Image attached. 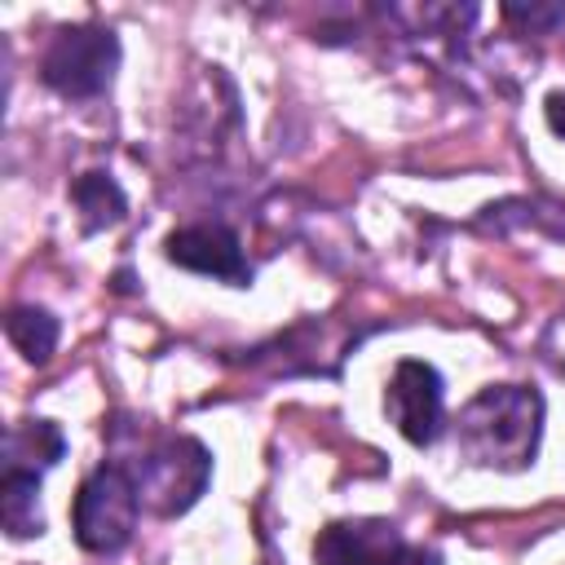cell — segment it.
<instances>
[{"mask_svg": "<svg viewBox=\"0 0 565 565\" xmlns=\"http://www.w3.org/2000/svg\"><path fill=\"white\" fill-rule=\"evenodd\" d=\"M384 565H441V552L437 547H424V543H406L393 561H384Z\"/></svg>", "mask_w": 565, "mask_h": 565, "instance_id": "13", "label": "cell"}, {"mask_svg": "<svg viewBox=\"0 0 565 565\" xmlns=\"http://www.w3.org/2000/svg\"><path fill=\"white\" fill-rule=\"evenodd\" d=\"M406 547V534L384 516H349L331 521L313 539L318 565H384Z\"/></svg>", "mask_w": 565, "mask_h": 565, "instance_id": "7", "label": "cell"}, {"mask_svg": "<svg viewBox=\"0 0 565 565\" xmlns=\"http://www.w3.org/2000/svg\"><path fill=\"white\" fill-rule=\"evenodd\" d=\"M0 521L13 539H31V534L44 530L40 477L35 472H4V481H0Z\"/></svg>", "mask_w": 565, "mask_h": 565, "instance_id": "10", "label": "cell"}, {"mask_svg": "<svg viewBox=\"0 0 565 565\" xmlns=\"http://www.w3.org/2000/svg\"><path fill=\"white\" fill-rule=\"evenodd\" d=\"M547 353H552L556 366H565V318L552 327V335H547Z\"/></svg>", "mask_w": 565, "mask_h": 565, "instance_id": "15", "label": "cell"}, {"mask_svg": "<svg viewBox=\"0 0 565 565\" xmlns=\"http://www.w3.org/2000/svg\"><path fill=\"white\" fill-rule=\"evenodd\" d=\"M71 203H75V212H79L84 234H97V230L119 225V221H124V207H128V203H124V190H119L106 172H84V177H75Z\"/></svg>", "mask_w": 565, "mask_h": 565, "instance_id": "9", "label": "cell"}, {"mask_svg": "<svg viewBox=\"0 0 565 565\" xmlns=\"http://www.w3.org/2000/svg\"><path fill=\"white\" fill-rule=\"evenodd\" d=\"M163 256L190 274H207L230 287H252V260H247L238 234L221 221H199V225L172 230L163 238Z\"/></svg>", "mask_w": 565, "mask_h": 565, "instance_id": "6", "label": "cell"}, {"mask_svg": "<svg viewBox=\"0 0 565 565\" xmlns=\"http://www.w3.org/2000/svg\"><path fill=\"white\" fill-rule=\"evenodd\" d=\"M66 455V437L53 419H22L4 437V472H35L44 477Z\"/></svg>", "mask_w": 565, "mask_h": 565, "instance_id": "8", "label": "cell"}, {"mask_svg": "<svg viewBox=\"0 0 565 565\" xmlns=\"http://www.w3.org/2000/svg\"><path fill=\"white\" fill-rule=\"evenodd\" d=\"M137 516H141V494H137L128 463H102L79 481L71 525L84 552H97V556L119 552L132 539Z\"/></svg>", "mask_w": 565, "mask_h": 565, "instance_id": "3", "label": "cell"}, {"mask_svg": "<svg viewBox=\"0 0 565 565\" xmlns=\"http://www.w3.org/2000/svg\"><path fill=\"white\" fill-rule=\"evenodd\" d=\"M115 66H119V40L110 26H62L44 57H40V79L57 93V97H71V102H88L97 93L110 88L115 79Z\"/></svg>", "mask_w": 565, "mask_h": 565, "instance_id": "4", "label": "cell"}, {"mask_svg": "<svg viewBox=\"0 0 565 565\" xmlns=\"http://www.w3.org/2000/svg\"><path fill=\"white\" fill-rule=\"evenodd\" d=\"M384 411H388V419L397 424V433L411 446H433L441 437V424H446L441 375L419 358H402L393 380H388Z\"/></svg>", "mask_w": 565, "mask_h": 565, "instance_id": "5", "label": "cell"}, {"mask_svg": "<svg viewBox=\"0 0 565 565\" xmlns=\"http://www.w3.org/2000/svg\"><path fill=\"white\" fill-rule=\"evenodd\" d=\"M503 18L525 31H547V26L565 22V4H503Z\"/></svg>", "mask_w": 565, "mask_h": 565, "instance_id": "12", "label": "cell"}, {"mask_svg": "<svg viewBox=\"0 0 565 565\" xmlns=\"http://www.w3.org/2000/svg\"><path fill=\"white\" fill-rule=\"evenodd\" d=\"M543 115H547V128H552L556 137H565V93H552L547 106H543Z\"/></svg>", "mask_w": 565, "mask_h": 565, "instance_id": "14", "label": "cell"}, {"mask_svg": "<svg viewBox=\"0 0 565 565\" xmlns=\"http://www.w3.org/2000/svg\"><path fill=\"white\" fill-rule=\"evenodd\" d=\"M141 508L154 516H181L212 481V455L199 437H163L137 463H128Z\"/></svg>", "mask_w": 565, "mask_h": 565, "instance_id": "2", "label": "cell"}, {"mask_svg": "<svg viewBox=\"0 0 565 565\" xmlns=\"http://www.w3.org/2000/svg\"><path fill=\"white\" fill-rule=\"evenodd\" d=\"M543 437V397L525 384H490L455 419V446L472 468L521 472Z\"/></svg>", "mask_w": 565, "mask_h": 565, "instance_id": "1", "label": "cell"}, {"mask_svg": "<svg viewBox=\"0 0 565 565\" xmlns=\"http://www.w3.org/2000/svg\"><path fill=\"white\" fill-rule=\"evenodd\" d=\"M4 335L13 340V349L26 358V362H49L53 349H57V318L40 305H13L9 318H4Z\"/></svg>", "mask_w": 565, "mask_h": 565, "instance_id": "11", "label": "cell"}]
</instances>
